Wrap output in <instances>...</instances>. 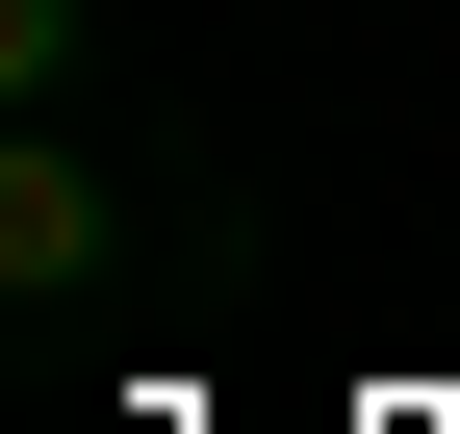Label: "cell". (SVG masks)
<instances>
[{"label": "cell", "mask_w": 460, "mask_h": 434, "mask_svg": "<svg viewBox=\"0 0 460 434\" xmlns=\"http://www.w3.org/2000/svg\"><path fill=\"white\" fill-rule=\"evenodd\" d=\"M77 51H102V0H0V77L26 102H77Z\"/></svg>", "instance_id": "2"}, {"label": "cell", "mask_w": 460, "mask_h": 434, "mask_svg": "<svg viewBox=\"0 0 460 434\" xmlns=\"http://www.w3.org/2000/svg\"><path fill=\"white\" fill-rule=\"evenodd\" d=\"M102 256H128V204H102V153L51 128H0V307H102Z\"/></svg>", "instance_id": "1"}]
</instances>
